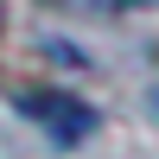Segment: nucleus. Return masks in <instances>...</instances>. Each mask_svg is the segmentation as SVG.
<instances>
[{"instance_id": "nucleus-2", "label": "nucleus", "mask_w": 159, "mask_h": 159, "mask_svg": "<svg viewBox=\"0 0 159 159\" xmlns=\"http://www.w3.org/2000/svg\"><path fill=\"white\" fill-rule=\"evenodd\" d=\"M57 13H83V19H121V13H153L159 0H45Z\"/></svg>"}, {"instance_id": "nucleus-3", "label": "nucleus", "mask_w": 159, "mask_h": 159, "mask_svg": "<svg viewBox=\"0 0 159 159\" xmlns=\"http://www.w3.org/2000/svg\"><path fill=\"white\" fill-rule=\"evenodd\" d=\"M0 19H7V7H0Z\"/></svg>"}, {"instance_id": "nucleus-1", "label": "nucleus", "mask_w": 159, "mask_h": 159, "mask_svg": "<svg viewBox=\"0 0 159 159\" xmlns=\"http://www.w3.org/2000/svg\"><path fill=\"white\" fill-rule=\"evenodd\" d=\"M19 115H32L45 127L51 147H76L96 134V108L83 96H64V89H19Z\"/></svg>"}]
</instances>
